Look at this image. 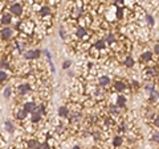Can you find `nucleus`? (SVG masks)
Masks as SVG:
<instances>
[{
  "label": "nucleus",
  "mask_w": 159,
  "mask_h": 149,
  "mask_svg": "<svg viewBox=\"0 0 159 149\" xmlns=\"http://www.w3.org/2000/svg\"><path fill=\"white\" fill-rule=\"evenodd\" d=\"M24 11H25V7L21 3H13V4L9 5V11H7V12H9L13 17L20 18V17H23V15H24Z\"/></svg>",
  "instance_id": "1"
},
{
  "label": "nucleus",
  "mask_w": 159,
  "mask_h": 149,
  "mask_svg": "<svg viewBox=\"0 0 159 149\" xmlns=\"http://www.w3.org/2000/svg\"><path fill=\"white\" fill-rule=\"evenodd\" d=\"M16 34H17V32L13 30L12 28H9V26H4L3 29L0 30V37H2L4 41H9V40L15 38Z\"/></svg>",
  "instance_id": "2"
},
{
  "label": "nucleus",
  "mask_w": 159,
  "mask_h": 149,
  "mask_svg": "<svg viewBox=\"0 0 159 149\" xmlns=\"http://www.w3.org/2000/svg\"><path fill=\"white\" fill-rule=\"evenodd\" d=\"M13 115H15V119L19 120V122H21V123H24L28 119V114L23 110V107H15V108H13Z\"/></svg>",
  "instance_id": "3"
},
{
  "label": "nucleus",
  "mask_w": 159,
  "mask_h": 149,
  "mask_svg": "<svg viewBox=\"0 0 159 149\" xmlns=\"http://www.w3.org/2000/svg\"><path fill=\"white\" fill-rule=\"evenodd\" d=\"M40 50L39 49H33V50H27L24 53V58L25 59H37L40 57Z\"/></svg>",
  "instance_id": "4"
},
{
  "label": "nucleus",
  "mask_w": 159,
  "mask_h": 149,
  "mask_svg": "<svg viewBox=\"0 0 159 149\" xmlns=\"http://www.w3.org/2000/svg\"><path fill=\"white\" fill-rule=\"evenodd\" d=\"M68 114H69V110L66 106H62L58 108V118L60 119H66L68 118Z\"/></svg>",
  "instance_id": "5"
},
{
  "label": "nucleus",
  "mask_w": 159,
  "mask_h": 149,
  "mask_svg": "<svg viewBox=\"0 0 159 149\" xmlns=\"http://www.w3.org/2000/svg\"><path fill=\"white\" fill-rule=\"evenodd\" d=\"M123 65L126 67H133L134 66V58H133V55H130L127 54L126 57L123 58Z\"/></svg>",
  "instance_id": "6"
},
{
  "label": "nucleus",
  "mask_w": 159,
  "mask_h": 149,
  "mask_svg": "<svg viewBox=\"0 0 159 149\" xmlns=\"http://www.w3.org/2000/svg\"><path fill=\"white\" fill-rule=\"evenodd\" d=\"M144 18H146V21H147V24L150 25V26H154V24H155V21H154V18L151 15H146L144 16Z\"/></svg>",
  "instance_id": "7"
},
{
  "label": "nucleus",
  "mask_w": 159,
  "mask_h": 149,
  "mask_svg": "<svg viewBox=\"0 0 159 149\" xmlns=\"http://www.w3.org/2000/svg\"><path fill=\"white\" fill-rule=\"evenodd\" d=\"M4 125H6V129H7V131L8 132H13V124L11 123V122H9V120H7V122H6V124H4Z\"/></svg>",
  "instance_id": "8"
},
{
  "label": "nucleus",
  "mask_w": 159,
  "mask_h": 149,
  "mask_svg": "<svg viewBox=\"0 0 159 149\" xmlns=\"http://www.w3.org/2000/svg\"><path fill=\"white\" fill-rule=\"evenodd\" d=\"M11 94H12V87H7L6 90H4V96L9 98V96H11Z\"/></svg>",
  "instance_id": "9"
},
{
  "label": "nucleus",
  "mask_w": 159,
  "mask_h": 149,
  "mask_svg": "<svg viewBox=\"0 0 159 149\" xmlns=\"http://www.w3.org/2000/svg\"><path fill=\"white\" fill-rule=\"evenodd\" d=\"M69 66H70V62H69V61H65L64 65H62V67H64V69H68Z\"/></svg>",
  "instance_id": "10"
},
{
  "label": "nucleus",
  "mask_w": 159,
  "mask_h": 149,
  "mask_svg": "<svg viewBox=\"0 0 159 149\" xmlns=\"http://www.w3.org/2000/svg\"><path fill=\"white\" fill-rule=\"evenodd\" d=\"M4 145H6V141H4V140H3V137L0 136V148H3Z\"/></svg>",
  "instance_id": "11"
},
{
  "label": "nucleus",
  "mask_w": 159,
  "mask_h": 149,
  "mask_svg": "<svg viewBox=\"0 0 159 149\" xmlns=\"http://www.w3.org/2000/svg\"><path fill=\"white\" fill-rule=\"evenodd\" d=\"M92 149H101V148H92Z\"/></svg>",
  "instance_id": "12"
}]
</instances>
